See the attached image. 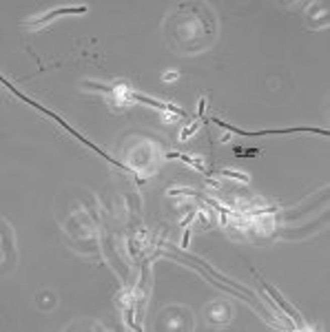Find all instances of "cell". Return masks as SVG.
<instances>
[{"mask_svg":"<svg viewBox=\"0 0 330 332\" xmlns=\"http://www.w3.org/2000/svg\"><path fill=\"white\" fill-rule=\"evenodd\" d=\"M126 95H128V100H138V102H142V104H149V106H153V109H160V111H169V113H173V115H184V111H182V109H177V106H173V104L158 102V100L144 98V95H140V93H126Z\"/></svg>","mask_w":330,"mask_h":332,"instance_id":"obj_2","label":"cell"},{"mask_svg":"<svg viewBox=\"0 0 330 332\" xmlns=\"http://www.w3.org/2000/svg\"><path fill=\"white\" fill-rule=\"evenodd\" d=\"M164 80H166V82H173V80H177V73H175V71H169V73H164Z\"/></svg>","mask_w":330,"mask_h":332,"instance_id":"obj_6","label":"cell"},{"mask_svg":"<svg viewBox=\"0 0 330 332\" xmlns=\"http://www.w3.org/2000/svg\"><path fill=\"white\" fill-rule=\"evenodd\" d=\"M217 175L222 177H231V179H239V182H248V175L246 173H237V171H228V168H222V171H217Z\"/></svg>","mask_w":330,"mask_h":332,"instance_id":"obj_4","label":"cell"},{"mask_svg":"<svg viewBox=\"0 0 330 332\" xmlns=\"http://www.w3.org/2000/svg\"><path fill=\"white\" fill-rule=\"evenodd\" d=\"M85 11H87V7H60V9L49 11L47 16H40V18L31 20L29 25H42V22H49V20L58 18V16H67V14H85Z\"/></svg>","mask_w":330,"mask_h":332,"instance_id":"obj_3","label":"cell"},{"mask_svg":"<svg viewBox=\"0 0 330 332\" xmlns=\"http://www.w3.org/2000/svg\"><path fill=\"white\" fill-rule=\"evenodd\" d=\"M197 128H200V122H195V124H191V126H188V128H184L180 138H182V140H188V138H191V135H193L195 131H197Z\"/></svg>","mask_w":330,"mask_h":332,"instance_id":"obj_5","label":"cell"},{"mask_svg":"<svg viewBox=\"0 0 330 332\" xmlns=\"http://www.w3.org/2000/svg\"><path fill=\"white\" fill-rule=\"evenodd\" d=\"M264 286H266V290H268V295H271V297H273V299H275V301H277V306H279V308H282V310H284V312H286V314H290V317H293V319H295V321H297V325H304V319H301V317H299V312H297V310H295V308H293V306H290V303H286V299H284V297H282V295H279V292H277L275 288H273V286H271V284H266V281H264Z\"/></svg>","mask_w":330,"mask_h":332,"instance_id":"obj_1","label":"cell"}]
</instances>
